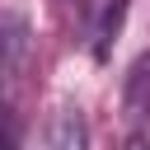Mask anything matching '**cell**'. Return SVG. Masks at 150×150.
I'll return each instance as SVG.
<instances>
[{
	"label": "cell",
	"mask_w": 150,
	"mask_h": 150,
	"mask_svg": "<svg viewBox=\"0 0 150 150\" xmlns=\"http://www.w3.org/2000/svg\"><path fill=\"white\" fill-rule=\"evenodd\" d=\"M47 150H89V122L80 108H56V117L47 122Z\"/></svg>",
	"instance_id": "obj_1"
},
{
	"label": "cell",
	"mask_w": 150,
	"mask_h": 150,
	"mask_svg": "<svg viewBox=\"0 0 150 150\" xmlns=\"http://www.w3.org/2000/svg\"><path fill=\"white\" fill-rule=\"evenodd\" d=\"M122 108L141 122V117H150V52H141L136 61H131V70H127V89H122Z\"/></svg>",
	"instance_id": "obj_2"
},
{
	"label": "cell",
	"mask_w": 150,
	"mask_h": 150,
	"mask_svg": "<svg viewBox=\"0 0 150 150\" xmlns=\"http://www.w3.org/2000/svg\"><path fill=\"white\" fill-rule=\"evenodd\" d=\"M28 19L23 14H9L5 19V75L9 80H19L23 75V66H28Z\"/></svg>",
	"instance_id": "obj_3"
},
{
	"label": "cell",
	"mask_w": 150,
	"mask_h": 150,
	"mask_svg": "<svg viewBox=\"0 0 150 150\" xmlns=\"http://www.w3.org/2000/svg\"><path fill=\"white\" fill-rule=\"evenodd\" d=\"M122 19H127V0H108L103 19H98V33H94V56L98 61H108V52H112V42L122 33Z\"/></svg>",
	"instance_id": "obj_4"
},
{
	"label": "cell",
	"mask_w": 150,
	"mask_h": 150,
	"mask_svg": "<svg viewBox=\"0 0 150 150\" xmlns=\"http://www.w3.org/2000/svg\"><path fill=\"white\" fill-rule=\"evenodd\" d=\"M122 150H150V145H145V136H131V141H127Z\"/></svg>",
	"instance_id": "obj_5"
},
{
	"label": "cell",
	"mask_w": 150,
	"mask_h": 150,
	"mask_svg": "<svg viewBox=\"0 0 150 150\" xmlns=\"http://www.w3.org/2000/svg\"><path fill=\"white\" fill-rule=\"evenodd\" d=\"M9 150H14V145H9Z\"/></svg>",
	"instance_id": "obj_6"
}]
</instances>
